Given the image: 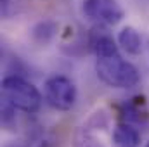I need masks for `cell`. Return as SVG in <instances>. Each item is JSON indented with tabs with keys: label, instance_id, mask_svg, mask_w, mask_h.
Here are the masks:
<instances>
[{
	"label": "cell",
	"instance_id": "1",
	"mask_svg": "<svg viewBox=\"0 0 149 147\" xmlns=\"http://www.w3.org/2000/svg\"><path fill=\"white\" fill-rule=\"evenodd\" d=\"M95 74L111 88H134L141 80L137 68L125 61L120 54L111 57H97Z\"/></svg>",
	"mask_w": 149,
	"mask_h": 147
},
{
	"label": "cell",
	"instance_id": "2",
	"mask_svg": "<svg viewBox=\"0 0 149 147\" xmlns=\"http://www.w3.org/2000/svg\"><path fill=\"white\" fill-rule=\"evenodd\" d=\"M2 97H5L17 111L33 114L42 106V95L38 88L28 80L10 74L2 80Z\"/></svg>",
	"mask_w": 149,
	"mask_h": 147
},
{
	"label": "cell",
	"instance_id": "3",
	"mask_svg": "<svg viewBox=\"0 0 149 147\" xmlns=\"http://www.w3.org/2000/svg\"><path fill=\"white\" fill-rule=\"evenodd\" d=\"M43 95L50 107L57 111H70L76 102V87L74 83L63 74H56L47 78L43 85Z\"/></svg>",
	"mask_w": 149,
	"mask_h": 147
},
{
	"label": "cell",
	"instance_id": "4",
	"mask_svg": "<svg viewBox=\"0 0 149 147\" xmlns=\"http://www.w3.org/2000/svg\"><path fill=\"white\" fill-rule=\"evenodd\" d=\"M81 12L95 24L106 26H114L125 17V10L118 0H83Z\"/></svg>",
	"mask_w": 149,
	"mask_h": 147
},
{
	"label": "cell",
	"instance_id": "5",
	"mask_svg": "<svg viewBox=\"0 0 149 147\" xmlns=\"http://www.w3.org/2000/svg\"><path fill=\"white\" fill-rule=\"evenodd\" d=\"M88 47L95 54V57H111L120 54L118 45L113 35L108 31L106 24H95L88 33Z\"/></svg>",
	"mask_w": 149,
	"mask_h": 147
},
{
	"label": "cell",
	"instance_id": "6",
	"mask_svg": "<svg viewBox=\"0 0 149 147\" xmlns=\"http://www.w3.org/2000/svg\"><path fill=\"white\" fill-rule=\"evenodd\" d=\"M113 144L114 147H139L141 133L130 123H118L113 132Z\"/></svg>",
	"mask_w": 149,
	"mask_h": 147
},
{
	"label": "cell",
	"instance_id": "7",
	"mask_svg": "<svg viewBox=\"0 0 149 147\" xmlns=\"http://www.w3.org/2000/svg\"><path fill=\"white\" fill-rule=\"evenodd\" d=\"M118 43L121 45V49L130 54V55H139L142 52V37L139 35V31L132 26H125L120 35H118Z\"/></svg>",
	"mask_w": 149,
	"mask_h": 147
},
{
	"label": "cell",
	"instance_id": "8",
	"mask_svg": "<svg viewBox=\"0 0 149 147\" xmlns=\"http://www.w3.org/2000/svg\"><path fill=\"white\" fill-rule=\"evenodd\" d=\"M56 33H57V23L50 21V19H43L33 26L31 38H33V42H37L40 45H45L56 37Z\"/></svg>",
	"mask_w": 149,
	"mask_h": 147
},
{
	"label": "cell",
	"instance_id": "9",
	"mask_svg": "<svg viewBox=\"0 0 149 147\" xmlns=\"http://www.w3.org/2000/svg\"><path fill=\"white\" fill-rule=\"evenodd\" d=\"M74 147H106V144L94 133V128L83 126L74 139Z\"/></svg>",
	"mask_w": 149,
	"mask_h": 147
},
{
	"label": "cell",
	"instance_id": "10",
	"mask_svg": "<svg viewBox=\"0 0 149 147\" xmlns=\"http://www.w3.org/2000/svg\"><path fill=\"white\" fill-rule=\"evenodd\" d=\"M16 111H17V107H14L5 97H2V125L9 130L16 123Z\"/></svg>",
	"mask_w": 149,
	"mask_h": 147
},
{
	"label": "cell",
	"instance_id": "11",
	"mask_svg": "<svg viewBox=\"0 0 149 147\" xmlns=\"http://www.w3.org/2000/svg\"><path fill=\"white\" fill-rule=\"evenodd\" d=\"M10 7H12V0H2V16L7 17L10 14Z\"/></svg>",
	"mask_w": 149,
	"mask_h": 147
},
{
	"label": "cell",
	"instance_id": "12",
	"mask_svg": "<svg viewBox=\"0 0 149 147\" xmlns=\"http://www.w3.org/2000/svg\"><path fill=\"white\" fill-rule=\"evenodd\" d=\"M7 147H24V146H21V144H9Z\"/></svg>",
	"mask_w": 149,
	"mask_h": 147
},
{
	"label": "cell",
	"instance_id": "13",
	"mask_svg": "<svg viewBox=\"0 0 149 147\" xmlns=\"http://www.w3.org/2000/svg\"><path fill=\"white\" fill-rule=\"evenodd\" d=\"M146 147H149V142H148V144H146Z\"/></svg>",
	"mask_w": 149,
	"mask_h": 147
}]
</instances>
